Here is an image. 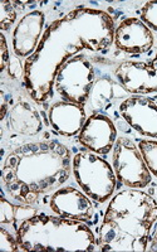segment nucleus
<instances>
[{
    "mask_svg": "<svg viewBox=\"0 0 157 252\" xmlns=\"http://www.w3.org/2000/svg\"><path fill=\"white\" fill-rule=\"evenodd\" d=\"M17 240L22 251H94L96 237L82 220L34 215L20 223Z\"/></svg>",
    "mask_w": 157,
    "mask_h": 252,
    "instance_id": "nucleus-4",
    "label": "nucleus"
},
{
    "mask_svg": "<svg viewBox=\"0 0 157 252\" xmlns=\"http://www.w3.org/2000/svg\"><path fill=\"white\" fill-rule=\"evenodd\" d=\"M113 42L120 51L130 55H143L155 42L151 29L138 18H127L114 29Z\"/></svg>",
    "mask_w": 157,
    "mask_h": 252,
    "instance_id": "nucleus-11",
    "label": "nucleus"
},
{
    "mask_svg": "<svg viewBox=\"0 0 157 252\" xmlns=\"http://www.w3.org/2000/svg\"><path fill=\"white\" fill-rule=\"evenodd\" d=\"M114 76L129 94H146L157 92V52L146 62H121L114 71Z\"/></svg>",
    "mask_w": 157,
    "mask_h": 252,
    "instance_id": "nucleus-8",
    "label": "nucleus"
},
{
    "mask_svg": "<svg viewBox=\"0 0 157 252\" xmlns=\"http://www.w3.org/2000/svg\"><path fill=\"white\" fill-rule=\"evenodd\" d=\"M44 14L39 10L24 15L13 32V51L20 58H29L37 51L42 39Z\"/></svg>",
    "mask_w": 157,
    "mask_h": 252,
    "instance_id": "nucleus-13",
    "label": "nucleus"
},
{
    "mask_svg": "<svg viewBox=\"0 0 157 252\" xmlns=\"http://www.w3.org/2000/svg\"><path fill=\"white\" fill-rule=\"evenodd\" d=\"M0 8H1L0 28H1V31H8L14 24L15 19H17V12L14 10L10 1H1Z\"/></svg>",
    "mask_w": 157,
    "mask_h": 252,
    "instance_id": "nucleus-19",
    "label": "nucleus"
},
{
    "mask_svg": "<svg viewBox=\"0 0 157 252\" xmlns=\"http://www.w3.org/2000/svg\"><path fill=\"white\" fill-rule=\"evenodd\" d=\"M141 20L157 34V0L147 1L141 9Z\"/></svg>",
    "mask_w": 157,
    "mask_h": 252,
    "instance_id": "nucleus-18",
    "label": "nucleus"
},
{
    "mask_svg": "<svg viewBox=\"0 0 157 252\" xmlns=\"http://www.w3.org/2000/svg\"><path fill=\"white\" fill-rule=\"evenodd\" d=\"M48 119L52 127L63 136L79 134L87 120L83 106L68 101L53 103L48 111Z\"/></svg>",
    "mask_w": 157,
    "mask_h": 252,
    "instance_id": "nucleus-14",
    "label": "nucleus"
},
{
    "mask_svg": "<svg viewBox=\"0 0 157 252\" xmlns=\"http://www.w3.org/2000/svg\"><path fill=\"white\" fill-rule=\"evenodd\" d=\"M147 251L151 252H157V222L155 224V231L151 235L149 241V245H147Z\"/></svg>",
    "mask_w": 157,
    "mask_h": 252,
    "instance_id": "nucleus-23",
    "label": "nucleus"
},
{
    "mask_svg": "<svg viewBox=\"0 0 157 252\" xmlns=\"http://www.w3.org/2000/svg\"><path fill=\"white\" fill-rule=\"evenodd\" d=\"M117 140L113 121L105 114H92L78 134V141L89 152L106 155Z\"/></svg>",
    "mask_w": 157,
    "mask_h": 252,
    "instance_id": "nucleus-10",
    "label": "nucleus"
},
{
    "mask_svg": "<svg viewBox=\"0 0 157 252\" xmlns=\"http://www.w3.org/2000/svg\"><path fill=\"white\" fill-rule=\"evenodd\" d=\"M72 170L78 186L91 199L103 203L113 195L117 179L113 168L96 153H77L73 157Z\"/></svg>",
    "mask_w": 157,
    "mask_h": 252,
    "instance_id": "nucleus-5",
    "label": "nucleus"
},
{
    "mask_svg": "<svg viewBox=\"0 0 157 252\" xmlns=\"http://www.w3.org/2000/svg\"><path fill=\"white\" fill-rule=\"evenodd\" d=\"M0 251H22L17 237H14L4 227L0 228Z\"/></svg>",
    "mask_w": 157,
    "mask_h": 252,
    "instance_id": "nucleus-21",
    "label": "nucleus"
},
{
    "mask_svg": "<svg viewBox=\"0 0 157 252\" xmlns=\"http://www.w3.org/2000/svg\"><path fill=\"white\" fill-rule=\"evenodd\" d=\"M127 96L129 92L120 83L105 77L94 82L88 101L94 114H102L103 111H107L109 106H113L116 101L126 100Z\"/></svg>",
    "mask_w": 157,
    "mask_h": 252,
    "instance_id": "nucleus-16",
    "label": "nucleus"
},
{
    "mask_svg": "<svg viewBox=\"0 0 157 252\" xmlns=\"http://www.w3.org/2000/svg\"><path fill=\"white\" fill-rule=\"evenodd\" d=\"M141 153L143 155L146 164L149 166L151 174L157 177V141L156 140H141L138 143Z\"/></svg>",
    "mask_w": 157,
    "mask_h": 252,
    "instance_id": "nucleus-17",
    "label": "nucleus"
},
{
    "mask_svg": "<svg viewBox=\"0 0 157 252\" xmlns=\"http://www.w3.org/2000/svg\"><path fill=\"white\" fill-rule=\"evenodd\" d=\"M6 124L9 130L20 135H37L43 129L40 114L30 102L20 100L8 111Z\"/></svg>",
    "mask_w": 157,
    "mask_h": 252,
    "instance_id": "nucleus-15",
    "label": "nucleus"
},
{
    "mask_svg": "<svg viewBox=\"0 0 157 252\" xmlns=\"http://www.w3.org/2000/svg\"><path fill=\"white\" fill-rule=\"evenodd\" d=\"M49 207L57 216L68 220H88L93 216V204L87 194L73 187L57 189L49 201Z\"/></svg>",
    "mask_w": 157,
    "mask_h": 252,
    "instance_id": "nucleus-12",
    "label": "nucleus"
},
{
    "mask_svg": "<svg viewBox=\"0 0 157 252\" xmlns=\"http://www.w3.org/2000/svg\"><path fill=\"white\" fill-rule=\"evenodd\" d=\"M94 68L84 55L67 61L59 68L54 80V89L64 101L84 106L94 85Z\"/></svg>",
    "mask_w": 157,
    "mask_h": 252,
    "instance_id": "nucleus-6",
    "label": "nucleus"
},
{
    "mask_svg": "<svg viewBox=\"0 0 157 252\" xmlns=\"http://www.w3.org/2000/svg\"><path fill=\"white\" fill-rule=\"evenodd\" d=\"M123 120L147 138L157 139V98L147 96H131L120 103Z\"/></svg>",
    "mask_w": 157,
    "mask_h": 252,
    "instance_id": "nucleus-9",
    "label": "nucleus"
},
{
    "mask_svg": "<svg viewBox=\"0 0 157 252\" xmlns=\"http://www.w3.org/2000/svg\"><path fill=\"white\" fill-rule=\"evenodd\" d=\"M157 222V202L147 193L127 189L109 202L98 232V247L106 252L147 251Z\"/></svg>",
    "mask_w": 157,
    "mask_h": 252,
    "instance_id": "nucleus-3",
    "label": "nucleus"
},
{
    "mask_svg": "<svg viewBox=\"0 0 157 252\" xmlns=\"http://www.w3.org/2000/svg\"><path fill=\"white\" fill-rule=\"evenodd\" d=\"M114 22L108 13L78 8L51 24L37 51L24 64V85L29 96L44 102L52 96L60 67L78 52H100L113 43Z\"/></svg>",
    "mask_w": 157,
    "mask_h": 252,
    "instance_id": "nucleus-1",
    "label": "nucleus"
},
{
    "mask_svg": "<svg viewBox=\"0 0 157 252\" xmlns=\"http://www.w3.org/2000/svg\"><path fill=\"white\" fill-rule=\"evenodd\" d=\"M71 152L59 141L28 143L13 150L3 166V183L12 199L22 204L38 202L55 192L71 175Z\"/></svg>",
    "mask_w": 157,
    "mask_h": 252,
    "instance_id": "nucleus-2",
    "label": "nucleus"
},
{
    "mask_svg": "<svg viewBox=\"0 0 157 252\" xmlns=\"http://www.w3.org/2000/svg\"><path fill=\"white\" fill-rule=\"evenodd\" d=\"M112 166L120 183L130 188H145L152 179L140 148L125 136L118 138L114 144Z\"/></svg>",
    "mask_w": 157,
    "mask_h": 252,
    "instance_id": "nucleus-7",
    "label": "nucleus"
},
{
    "mask_svg": "<svg viewBox=\"0 0 157 252\" xmlns=\"http://www.w3.org/2000/svg\"><path fill=\"white\" fill-rule=\"evenodd\" d=\"M17 218V206L12 204L5 199V197L0 198V222L1 224L14 223Z\"/></svg>",
    "mask_w": 157,
    "mask_h": 252,
    "instance_id": "nucleus-20",
    "label": "nucleus"
},
{
    "mask_svg": "<svg viewBox=\"0 0 157 252\" xmlns=\"http://www.w3.org/2000/svg\"><path fill=\"white\" fill-rule=\"evenodd\" d=\"M0 39H1V71L6 68L8 66V62H9V52H8V46H6V39H5V35L4 34H0Z\"/></svg>",
    "mask_w": 157,
    "mask_h": 252,
    "instance_id": "nucleus-22",
    "label": "nucleus"
}]
</instances>
